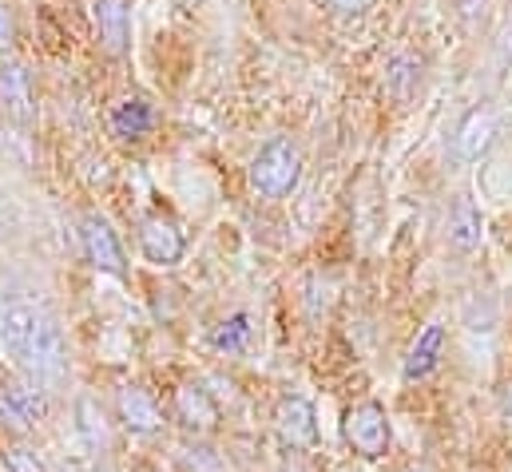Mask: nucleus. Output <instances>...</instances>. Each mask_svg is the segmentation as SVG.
<instances>
[{
  "label": "nucleus",
  "instance_id": "nucleus-1",
  "mask_svg": "<svg viewBox=\"0 0 512 472\" xmlns=\"http://www.w3.org/2000/svg\"><path fill=\"white\" fill-rule=\"evenodd\" d=\"M0 346L32 385H48L68 373L64 334L56 318L36 302H8L0 310Z\"/></svg>",
  "mask_w": 512,
  "mask_h": 472
},
{
  "label": "nucleus",
  "instance_id": "nucleus-7",
  "mask_svg": "<svg viewBox=\"0 0 512 472\" xmlns=\"http://www.w3.org/2000/svg\"><path fill=\"white\" fill-rule=\"evenodd\" d=\"M80 235H84L88 262H92L96 270H108V274H124V270H128V266H124V246H120V238H116V231H112L108 219H100V215H84Z\"/></svg>",
  "mask_w": 512,
  "mask_h": 472
},
{
  "label": "nucleus",
  "instance_id": "nucleus-17",
  "mask_svg": "<svg viewBox=\"0 0 512 472\" xmlns=\"http://www.w3.org/2000/svg\"><path fill=\"white\" fill-rule=\"evenodd\" d=\"M247 338H251V318L247 314H235V318H227L219 330H215V350L219 354H235V350H243L247 346Z\"/></svg>",
  "mask_w": 512,
  "mask_h": 472
},
{
  "label": "nucleus",
  "instance_id": "nucleus-4",
  "mask_svg": "<svg viewBox=\"0 0 512 472\" xmlns=\"http://www.w3.org/2000/svg\"><path fill=\"white\" fill-rule=\"evenodd\" d=\"M497 112L489 108V104H481V108H473V112H465V119L457 123V135H453V147H457V155L465 159V163H477V159H485L489 155V147L497 143Z\"/></svg>",
  "mask_w": 512,
  "mask_h": 472
},
{
  "label": "nucleus",
  "instance_id": "nucleus-6",
  "mask_svg": "<svg viewBox=\"0 0 512 472\" xmlns=\"http://www.w3.org/2000/svg\"><path fill=\"white\" fill-rule=\"evenodd\" d=\"M0 108L16 119L20 127H28L36 119V92H32V76L24 64L16 60H0Z\"/></svg>",
  "mask_w": 512,
  "mask_h": 472
},
{
  "label": "nucleus",
  "instance_id": "nucleus-14",
  "mask_svg": "<svg viewBox=\"0 0 512 472\" xmlns=\"http://www.w3.org/2000/svg\"><path fill=\"white\" fill-rule=\"evenodd\" d=\"M116 405H120V421L128 429H135V433H151V429L163 425V413H159L155 397L143 385H124L120 397H116Z\"/></svg>",
  "mask_w": 512,
  "mask_h": 472
},
{
  "label": "nucleus",
  "instance_id": "nucleus-18",
  "mask_svg": "<svg viewBox=\"0 0 512 472\" xmlns=\"http://www.w3.org/2000/svg\"><path fill=\"white\" fill-rule=\"evenodd\" d=\"M12 44H16V16H12V8L0 0V56L12 52Z\"/></svg>",
  "mask_w": 512,
  "mask_h": 472
},
{
  "label": "nucleus",
  "instance_id": "nucleus-19",
  "mask_svg": "<svg viewBox=\"0 0 512 472\" xmlns=\"http://www.w3.org/2000/svg\"><path fill=\"white\" fill-rule=\"evenodd\" d=\"M8 472H48L32 453H24V449H8Z\"/></svg>",
  "mask_w": 512,
  "mask_h": 472
},
{
  "label": "nucleus",
  "instance_id": "nucleus-22",
  "mask_svg": "<svg viewBox=\"0 0 512 472\" xmlns=\"http://www.w3.org/2000/svg\"><path fill=\"white\" fill-rule=\"evenodd\" d=\"M501 413L512 421V385H505V389H501Z\"/></svg>",
  "mask_w": 512,
  "mask_h": 472
},
{
  "label": "nucleus",
  "instance_id": "nucleus-13",
  "mask_svg": "<svg viewBox=\"0 0 512 472\" xmlns=\"http://www.w3.org/2000/svg\"><path fill=\"white\" fill-rule=\"evenodd\" d=\"M441 350H445V326L429 322V326L417 334V342L409 346L405 365H401V377H405V381H421V377H429V373L437 369V361H441Z\"/></svg>",
  "mask_w": 512,
  "mask_h": 472
},
{
  "label": "nucleus",
  "instance_id": "nucleus-15",
  "mask_svg": "<svg viewBox=\"0 0 512 472\" xmlns=\"http://www.w3.org/2000/svg\"><path fill=\"white\" fill-rule=\"evenodd\" d=\"M112 131L120 135V139H143L147 131H151V123H155V112H151V104L143 100V96H131V100H120L116 108H112Z\"/></svg>",
  "mask_w": 512,
  "mask_h": 472
},
{
  "label": "nucleus",
  "instance_id": "nucleus-12",
  "mask_svg": "<svg viewBox=\"0 0 512 472\" xmlns=\"http://www.w3.org/2000/svg\"><path fill=\"white\" fill-rule=\"evenodd\" d=\"M485 238V219H481V207L473 203V195H457L453 207H449V246L469 254L477 250Z\"/></svg>",
  "mask_w": 512,
  "mask_h": 472
},
{
  "label": "nucleus",
  "instance_id": "nucleus-2",
  "mask_svg": "<svg viewBox=\"0 0 512 472\" xmlns=\"http://www.w3.org/2000/svg\"><path fill=\"white\" fill-rule=\"evenodd\" d=\"M302 179V151L290 135H278L262 143V151L251 163V187L262 199H286Z\"/></svg>",
  "mask_w": 512,
  "mask_h": 472
},
{
  "label": "nucleus",
  "instance_id": "nucleus-10",
  "mask_svg": "<svg viewBox=\"0 0 512 472\" xmlns=\"http://www.w3.org/2000/svg\"><path fill=\"white\" fill-rule=\"evenodd\" d=\"M100 44L108 56H124L131 48V4L128 0H96Z\"/></svg>",
  "mask_w": 512,
  "mask_h": 472
},
{
  "label": "nucleus",
  "instance_id": "nucleus-11",
  "mask_svg": "<svg viewBox=\"0 0 512 472\" xmlns=\"http://www.w3.org/2000/svg\"><path fill=\"white\" fill-rule=\"evenodd\" d=\"M175 417H179V425L191 429V433H211V429L219 425V405L211 401L207 389H199V385H179V389H175Z\"/></svg>",
  "mask_w": 512,
  "mask_h": 472
},
{
  "label": "nucleus",
  "instance_id": "nucleus-21",
  "mask_svg": "<svg viewBox=\"0 0 512 472\" xmlns=\"http://www.w3.org/2000/svg\"><path fill=\"white\" fill-rule=\"evenodd\" d=\"M457 4H461V16L473 24V20H481V16H485V4H489V0H457Z\"/></svg>",
  "mask_w": 512,
  "mask_h": 472
},
{
  "label": "nucleus",
  "instance_id": "nucleus-3",
  "mask_svg": "<svg viewBox=\"0 0 512 472\" xmlns=\"http://www.w3.org/2000/svg\"><path fill=\"white\" fill-rule=\"evenodd\" d=\"M342 433H346L350 449H354L358 457H366V461L385 457V453H389V441H393L389 413H385V405H378V401L354 405V409L346 413V421H342Z\"/></svg>",
  "mask_w": 512,
  "mask_h": 472
},
{
  "label": "nucleus",
  "instance_id": "nucleus-8",
  "mask_svg": "<svg viewBox=\"0 0 512 472\" xmlns=\"http://www.w3.org/2000/svg\"><path fill=\"white\" fill-rule=\"evenodd\" d=\"M274 425H278V433H282L290 445H298V449L318 445V417H314V405H310L306 397H282V401L274 405Z\"/></svg>",
  "mask_w": 512,
  "mask_h": 472
},
{
  "label": "nucleus",
  "instance_id": "nucleus-9",
  "mask_svg": "<svg viewBox=\"0 0 512 472\" xmlns=\"http://www.w3.org/2000/svg\"><path fill=\"white\" fill-rule=\"evenodd\" d=\"M139 246H143L147 262H155V266H175V262L183 258V235H179V227H175L171 219H163V215L143 219V227H139Z\"/></svg>",
  "mask_w": 512,
  "mask_h": 472
},
{
  "label": "nucleus",
  "instance_id": "nucleus-16",
  "mask_svg": "<svg viewBox=\"0 0 512 472\" xmlns=\"http://www.w3.org/2000/svg\"><path fill=\"white\" fill-rule=\"evenodd\" d=\"M385 84H389V92H393L397 100H409V96L417 92V84H421V60L409 56V52H401V56L389 64Z\"/></svg>",
  "mask_w": 512,
  "mask_h": 472
},
{
  "label": "nucleus",
  "instance_id": "nucleus-5",
  "mask_svg": "<svg viewBox=\"0 0 512 472\" xmlns=\"http://www.w3.org/2000/svg\"><path fill=\"white\" fill-rule=\"evenodd\" d=\"M0 417L12 429H28L36 417H44V397L32 381H20L12 373H0Z\"/></svg>",
  "mask_w": 512,
  "mask_h": 472
},
{
  "label": "nucleus",
  "instance_id": "nucleus-20",
  "mask_svg": "<svg viewBox=\"0 0 512 472\" xmlns=\"http://www.w3.org/2000/svg\"><path fill=\"white\" fill-rule=\"evenodd\" d=\"M334 12H342V16H366L378 0H326Z\"/></svg>",
  "mask_w": 512,
  "mask_h": 472
}]
</instances>
